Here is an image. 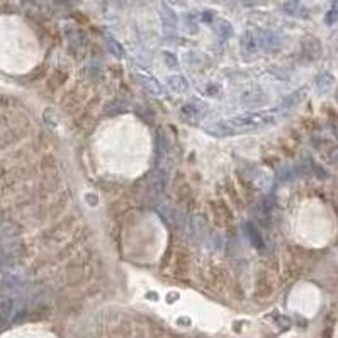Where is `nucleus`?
Masks as SVG:
<instances>
[{
    "mask_svg": "<svg viewBox=\"0 0 338 338\" xmlns=\"http://www.w3.org/2000/svg\"><path fill=\"white\" fill-rule=\"evenodd\" d=\"M277 119L272 114H265V112H245L236 118L226 119V121L214 122L211 126L206 128V132H209L214 138H226V136H233V134H242V132H250L256 131L260 128L265 126H272L276 124Z\"/></svg>",
    "mask_w": 338,
    "mask_h": 338,
    "instance_id": "obj_1",
    "label": "nucleus"
},
{
    "mask_svg": "<svg viewBox=\"0 0 338 338\" xmlns=\"http://www.w3.org/2000/svg\"><path fill=\"white\" fill-rule=\"evenodd\" d=\"M12 310H14V302L8 298H0V324H4L10 318Z\"/></svg>",
    "mask_w": 338,
    "mask_h": 338,
    "instance_id": "obj_2",
    "label": "nucleus"
},
{
    "mask_svg": "<svg viewBox=\"0 0 338 338\" xmlns=\"http://www.w3.org/2000/svg\"><path fill=\"white\" fill-rule=\"evenodd\" d=\"M141 82H144V85H146V87H148V90H152L153 94H162V87L155 82V80L141 78Z\"/></svg>",
    "mask_w": 338,
    "mask_h": 338,
    "instance_id": "obj_3",
    "label": "nucleus"
}]
</instances>
